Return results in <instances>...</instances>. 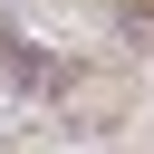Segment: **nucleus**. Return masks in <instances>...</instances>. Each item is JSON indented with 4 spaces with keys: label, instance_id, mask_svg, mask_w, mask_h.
Here are the masks:
<instances>
[{
    "label": "nucleus",
    "instance_id": "f257e3e1",
    "mask_svg": "<svg viewBox=\"0 0 154 154\" xmlns=\"http://www.w3.org/2000/svg\"><path fill=\"white\" fill-rule=\"evenodd\" d=\"M0 77H10L19 96H67V67H58L29 29H10V19H0Z\"/></svg>",
    "mask_w": 154,
    "mask_h": 154
}]
</instances>
